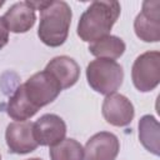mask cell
Segmentation results:
<instances>
[{"label": "cell", "instance_id": "6da1fadb", "mask_svg": "<svg viewBox=\"0 0 160 160\" xmlns=\"http://www.w3.org/2000/svg\"><path fill=\"white\" fill-rule=\"evenodd\" d=\"M35 10H40L39 39L50 48L61 46L69 35L72 12L68 2L60 1H30Z\"/></svg>", "mask_w": 160, "mask_h": 160}, {"label": "cell", "instance_id": "7a4b0ae2", "mask_svg": "<svg viewBox=\"0 0 160 160\" xmlns=\"http://www.w3.org/2000/svg\"><path fill=\"white\" fill-rule=\"evenodd\" d=\"M118 1H92L81 14L76 32L82 41L95 42L108 35L120 15Z\"/></svg>", "mask_w": 160, "mask_h": 160}, {"label": "cell", "instance_id": "3957f363", "mask_svg": "<svg viewBox=\"0 0 160 160\" xmlns=\"http://www.w3.org/2000/svg\"><path fill=\"white\" fill-rule=\"evenodd\" d=\"M86 79L92 90L102 95H110L121 86L124 70L115 60L98 58L86 66Z\"/></svg>", "mask_w": 160, "mask_h": 160}, {"label": "cell", "instance_id": "277c9868", "mask_svg": "<svg viewBox=\"0 0 160 160\" xmlns=\"http://www.w3.org/2000/svg\"><path fill=\"white\" fill-rule=\"evenodd\" d=\"M21 85L26 99L38 110L52 102L62 90L56 79L46 70L34 74Z\"/></svg>", "mask_w": 160, "mask_h": 160}, {"label": "cell", "instance_id": "5b68a950", "mask_svg": "<svg viewBox=\"0 0 160 160\" xmlns=\"http://www.w3.org/2000/svg\"><path fill=\"white\" fill-rule=\"evenodd\" d=\"M131 79L139 91L154 90L160 82V52L146 51L139 55L131 68Z\"/></svg>", "mask_w": 160, "mask_h": 160}, {"label": "cell", "instance_id": "8992f818", "mask_svg": "<svg viewBox=\"0 0 160 160\" xmlns=\"http://www.w3.org/2000/svg\"><path fill=\"white\" fill-rule=\"evenodd\" d=\"M136 36L145 42L160 40V1L146 0L142 2L141 12L134 20Z\"/></svg>", "mask_w": 160, "mask_h": 160}, {"label": "cell", "instance_id": "52a82bcc", "mask_svg": "<svg viewBox=\"0 0 160 160\" xmlns=\"http://www.w3.org/2000/svg\"><path fill=\"white\" fill-rule=\"evenodd\" d=\"M34 122L31 121H14L6 126L5 140L9 151L12 154H29L39 145L34 136Z\"/></svg>", "mask_w": 160, "mask_h": 160}, {"label": "cell", "instance_id": "ba28073f", "mask_svg": "<svg viewBox=\"0 0 160 160\" xmlns=\"http://www.w3.org/2000/svg\"><path fill=\"white\" fill-rule=\"evenodd\" d=\"M101 112L106 122L112 126H128L135 115L132 102L121 94H110L102 101Z\"/></svg>", "mask_w": 160, "mask_h": 160}, {"label": "cell", "instance_id": "9c48e42d", "mask_svg": "<svg viewBox=\"0 0 160 160\" xmlns=\"http://www.w3.org/2000/svg\"><path fill=\"white\" fill-rule=\"evenodd\" d=\"M32 130L38 145L54 146L65 139L66 124L55 114H44L34 122Z\"/></svg>", "mask_w": 160, "mask_h": 160}, {"label": "cell", "instance_id": "30bf717a", "mask_svg": "<svg viewBox=\"0 0 160 160\" xmlns=\"http://www.w3.org/2000/svg\"><path fill=\"white\" fill-rule=\"evenodd\" d=\"M120 150L116 135L109 131L94 134L85 144V160H115Z\"/></svg>", "mask_w": 160, "mask_h": 160}, {"label": "cell", "instance_id": "8fae6325", "mask_svg": "<svg viewBox=\"0 0 160 160\" xmlns=\"http://www.w3.org/2000/svg\"><path fill=\"white\" fill-rule=\"evenodd\" d=\"M9 31L15 34H22L29 31L35 21V9L31 6L30 1H20L11 5L2 16Z\"/></svg>", "mask_w": 160, "mask_h": 160}, {"label": "cell", "instance_id": "7c38bea8", "mask_svg": "<svg viewBox=\"0 0 160 160\" xmlns=\"http://www.w3.org/2000/svg\"><path fill=\"white\" fill-rule=\"evenodd\" d=\"M44 70L56 79L62 90L75 85L80 76V66L72 58L66 55L55 56L46 64Z\"/></svg>", "mask_w": 160, "mask_h": 160}, {"label": "cell", "instance_id": "4fadbf2b", "mask_svg": "<svg viewBox=\"0 0 160 160\" xmlns=\"http://www.w3.org/2000/svg\"><path fill=\"white\" fill-rule=\"evenodd\" d=\"M139 140L151 154H160V125L155 116L144 115L139 120Z\"/></svg>", "mask_w": 160, "mask_h": 160}, {"label": "cell", "instance_id": "5bb4252c", "mask_svg": "<svg viewBox=\"0 0 160 160\" xmlns=\"http://www.w3.org/2000/svg\"><path fill=\"white\" fill-rule=\"evenodd\" d=\"M39 110L35 106H32L30 101L26 99L22 85H19L8 101V106H6L8 115L16 121H28Z\"/></svg>", "mask_w": 160, "mask_h": 160}, {"label": "cell", "instance_id": "9a60e30c", "mask_svg": "<svg viewBox=\"0 0 160 160\" xmlns=\"http://www.w3.org/2000/svg\"><path fill=\"white\" fill-rule=\"evenodd\" d=\"M125 49L126 45L122 41V39L115 35H108L89 45L90 54H92L96 58L110 59V60L119 59L125 52Z\"/></svg>", "mask_w": 160, "mask_h": 160}, {"label": "cell", "instance_id": "2e32d148", "mask_svg": "<svg viewBox=\"0 0 160 160\" xmlns=\"http://www.w3.org/2000/svg\"><path fill=\"white\" fill-rule=\"evenodd\" d=\"M49 155L51 160H84V148L75 139H64L50 146Z\"/></svg>", "mask_w": 160, "mask_h": 160}, {"label": "cell", "instance_id": "e0dca14e", "mask_svg": "<svg viewBox=\"0 0 160 160\" xmlns=\"http://www.w3.org/2000/svg\"><path fill=\"white\" fill-rule=\"evenodd\" d=\"M8 41H9V29L2 16H0V50L8 44Z\"/></svg>", "mask_w": 160, "mask_h": 160}, {"label": "cell", "instance_id": "ac0fdd59", "mask_svg": "<svg viewBox=\"0 0 160 160\" xmlns=\"http://www.w3.org/2000/svg\"><path fill=\"white\" fill-rule=\"evenodd\" d=\"M28 160H42V159H40V158H31V159H28Z\"/></svg>", "mask_w": 160, "mask_h": 160}, {"label": "cell", "instance_id": "d6986e66", "mask_svg": "<svg viewBox=\"0 0 160 160\" xmlns=\"http://www.w3.org/2000/svg\"><path fill=\"white\" fill-rule=\"evenodd\" d=\"M4 4H5V2H4V1H0V8H1V6H2V5H4Z\"/></svg>", "mask_w": 160, "mask_h": 160}, {"label": "cell", "instance_id": "ffe728a7", "mask_svg": "<svg viewBox=\"0 0 160 160\" xmlns=\"http://www.w3.org/2000/svg\"><path fill=\"white\" fill-rule=\"evenodd\" d=\"M0 160H1V155H0Z\"/></svg>", "mask_w": 160, "mask_h": 160}]
</instances>
